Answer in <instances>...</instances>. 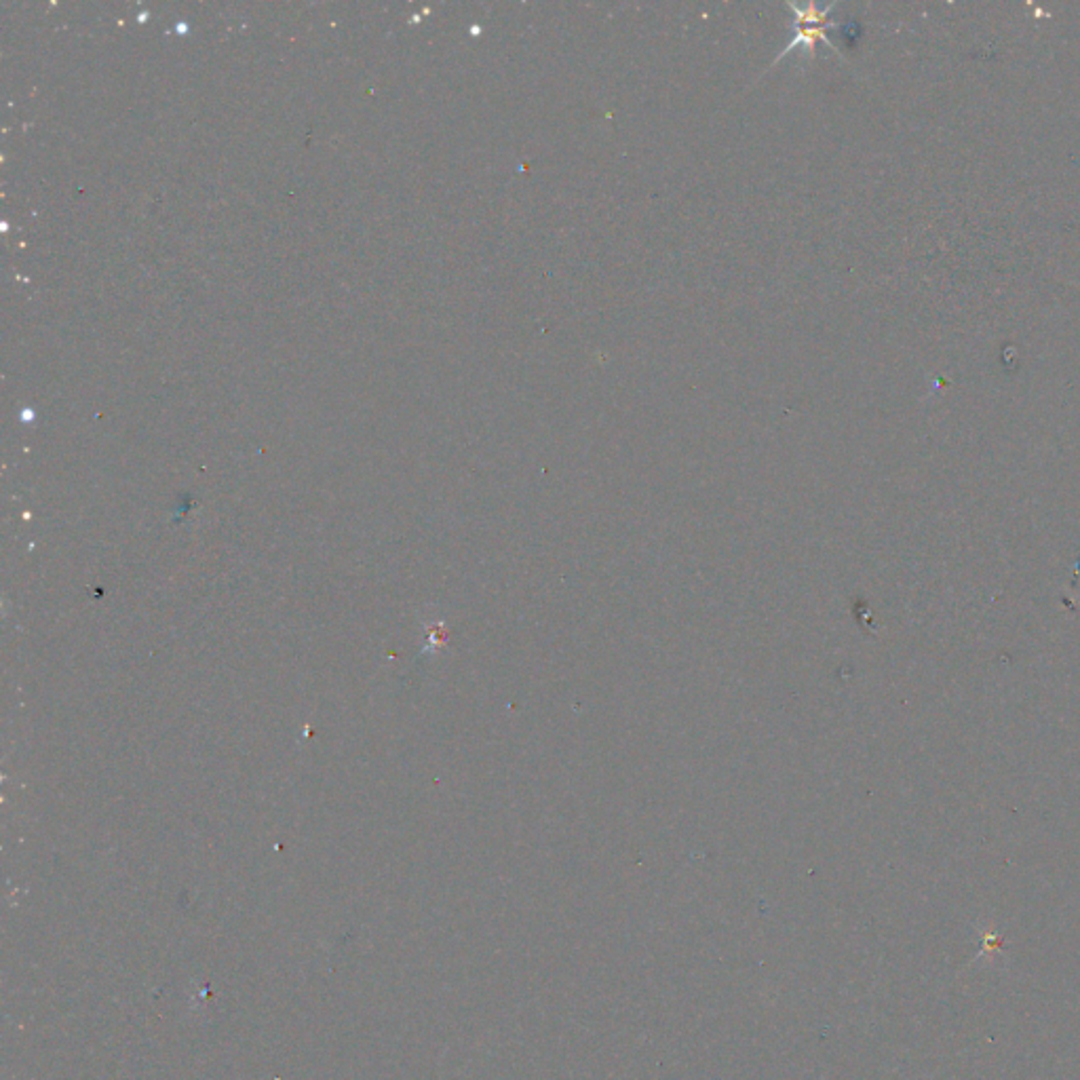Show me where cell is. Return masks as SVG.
<instances>
[{"label":"cell","mask_w":1080,"mask_h":1080,"mask_svg":"<svg viewBox=\"0 0 1080 1080\" xmlns=\"http://www.w3.org/2000/svg\"><path fill=\"white\" fill-rule=\"evenodd\" d=\"M789 9L794 11V17H796L794 41L789 43V45L777 55V60L773 62V66H777V64L783 60V57H787L789 53H794L796 49H806L808 55H813L815 45H817L819 41L827 43L829 47L834 49V43L829 41V36L825 34V28L829 26L827 15H829V11L834 9V5H829V7H825V9H819V7L813 5V3H806V5L789 3Z\"/></svg>","instance_id":"obj_1"}]
</instances>
